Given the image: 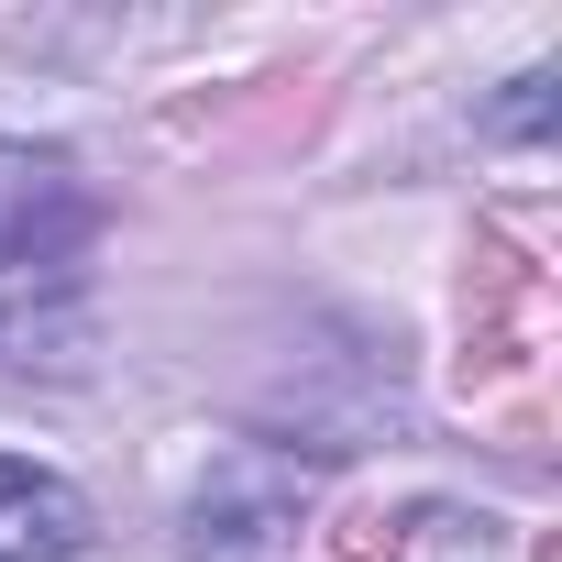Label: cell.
Wrapping results in <instances>:
<instances>
[{"label":"cell","mask_w":562,"mask_h":562,"mask_svg":"<svg viewBox=\"0 0 562 562\" xmlns=\"http://www.w3.org/2000/svg\"><path fill=\"white\" fill-rule=\"evenodd\" d=\"M485 133H507V144H529V133H551V78H518L496 111H485Z\"/></svg>","instance_id":"cell-4"},{"label":"cell","mask_w":562,"mask_h":562,"mask_svg":"<svg viewBox=\"0 0 562 562\" xmlns=\"http://www.w3.org/2000/svg\"><path fill=\"white\" fill-rule=\"evenodd\" d=\"M100 199L56 144H0V364L78 342Z\"/></svg>","instance_id":"cell-1"},{"label":"cell","mask_w":562,"mask_h":562,"mask_svg":"<svg viewBox=\"0 0 562 562\" xmlns=\"http://www.w3.org/2000/svg\"><path fill=\"white\" fill-rule=\"evenodd\" d=\"M89 540V507L67 474L23 463V452H0V562H67Z\"/></svg>","instance_id":"cell-3"},{"label":"cell","mask_w":562,"mask_h":562,"mask_svg":"<svg viewBox=\"0 0 562 562\" xmlns=\"http://www.w3.org/2000/svg\"><path fill=\"white\" fill-rule=\"evenodd\" d=\"M299 507H310V474H299L288 452L243 441V452H221L210 485L188 496V562H276V551L299 540Z\"/></svg>","instance_id":"cell-2"}]
</instances>
